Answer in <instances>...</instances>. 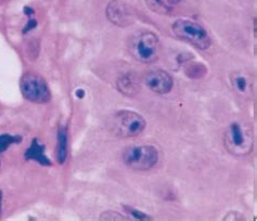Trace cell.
<instances>
[{
    "mask_svg": "<svg viewBox=\"0 0 257 221\" xmlns=\"http://www.w3.org/2000/svg\"><path fill=\"white\" fill-rule=\"evenodd\" d=\"M147 126L146 119L133 111H119L112 116L109 129L118 138H133L143 133Z\"/></svg>",
    "mask_w": 257,
    "mask_h": 221,
    "instance_id": "6da1fadb",
    "label": "cell"
},
{
    "mask_svg": "<svg viewBox=\"0 0 257 221\" xmlns=\"http://www.w3.org/2000/svg\"><path fill=\"white\" fill-rule=\"evenodd\" d=\"M128 50L136 61L145 64L153 63L160 55L159 37L152 32H141L131 39Z\"/></svg>",
    "mask_w": 257,
    "mask_h": 221,
    "instance_id": "7a4b0ae2",
    "label": "cell"
},
{
    "mask_svg": "<svg viewBox=\"0 0 257 221\" xmlns=\"http://www.w3.org/2000/svg\"><path fill=\"white\" fill-rule=\"evenodd\" d=\"M172 30L176 37L189 44H192L201 50H206L212 46V39L209 37L208 33L197 22L179 19L174 22Z\"/></svg>",
    "mask_w": 257,
    "mask_h": 221,
    "instance_id": "3957f363",
    "label": "cell"
},
{
    "mask_svg": "<svg viewBox=\"0 0 257 221\" xmlns=\"http://www.w3.org/2000/svg\"><path fill=\"white\" fill-rule=\"evenodd\" d=\"M123 160L127 167L134 170L146 171L158 164L159 152L153 145H132L124 151Z\"/></svg>",
    "mask_w": 257,
    "mask_h": 221,
    "instance_id": "277c9868",
    "label": "cell"
},
{
    "mask_svg": "<svg viewBox=\"0 0 257 221\" xmlns=\"http://www.w3.org/2000/svg\"><path fill=\"white\" fill-rule=\"evenodd\" d=\"M225 146L234 156L248 155L253 150V136L241 124L233 123L225 133Z\"/></svg>",
    "mask_w": 257,
    "mask_h": 221,
    "instance_id": "5b68a950",
    "label": "cell"
},
{
    "mask_svg": "<svg viewBox=\"0 0 257 221\" xmlns=\"http://www.w3.org/2000/svg\"><path fill=\"white\" fill-rule=\"evenodd\" d=\"M22 95L25 99L34 103H47L50 101L51 92L44 77L36 73H26L21 78Z\"/></svg>",
    "mask_w": 257,
    "mask_h": 221,
    "instance_id": "8992f818",
    "label": "cell"
},
{
    "mask_svg": "<svg viewBox=\"0 0 257 221\" xmlns=\"http://www.w3.org/2000/svg\"><path fill=\"white\" fill-rule=\"evenodd\" d=\"M106 17L109 21L118 26V28H127L135 22V13L130 6L120 0H112L106 7Z\"/></svg>",
    "mask_w": 257,
    "mask_h": 221,
    "instance_id": "52a82bcc",
    "label": "cell"
},
{
    "mask_svg": "<svg viewBox=\"0 0 257 221\" xmlns=\"http://www.w3.org/2000/svg\"><path fill=\"white\" fill-rule=\"evenodd\" d=\"M145 85L158 95H167L173 89L174 82L172 76L165 71H153L145 76Z\"/></svg>",
    "mask_w": 257,
    "mask_h": 221,
    "instance_id": "ba28073f",
    "label": "cell"
},
{
    "mask_svg": "<svg viewBox=\"0 0 257 221\" xmlns=\"http://www.w3.org/2000/svg\"><path fill=\"white\" fill-rule=\"evenodd\" d=\"M117 89L127 97L136 96L140 90V84L134 74H126L117 80Z\"/></svg>",
    "mask_w": 257,
    "mask_h": 221,
    "instance_id": "9c48e42d",
    "label": "cell"
},
{
    "mask_svg": "<svg viewBox=\"0 0 257 221\" xmlns=\"http://www.w3.org/2000/svg\"><path fill=\"white\" fill-rule=\"evenodd\" d=\"M25 159L28 160H35V162L39 163L43 166H50L51 162L50 159L47 157L45 154V145H42L37 139H34L32 141V144L25 152Z\"/></svg>",
    "mask_w": 257,
    "mask_h": 221,
    "instance_id": "30bf717a",
    "label": "cell"
},
{
    "mask_svg": "<svg viewBox=\"0 0 257 221\" xmlns=\"http://www.w3.org/2000/svg\"><path fill=\"white\" fill-rule=\"evenodd\" d=\"M182 0H147V5L152 11L166 15L173 10L174 6L180 4Z\"/></svg>",
    "mask_w": 257,
    "mask_h": 221,
    "instance_id": "8fae6325",
    "label": "cell"
},
{
    "mask_svg": "<svg viewBox=\"0 0 257 221\" xmlns=\"http://www.w3.org/2000/svg\"><path fill=\"white\" fill-rule=\"evenodd\" d=\"M67 157V132L64 128H61L58 133L57 145V159L59 164H64Z\"/></svg>",
    "mask_w": 257,
    "mask_h": 221,
    "instance_id": "7c38bea8",
    "label": "cell"
},
{
    "mask_svg": "<svg viewBox=\"0 0 257 221\" xmlns=\"http://www.w3.org/2000/svg\"><path fill=\"white\" fill-rule=\"evenodd\" d=\"M232 85L235 88V90L238 91L241 95H247V93L251 91V87H249V82L247 78L243 75L241 73H235L232 76Z\"/></svg>",
    "mask_w": 257,
    "mask_h": 221,
    "instance_id": "4fadbf2b",
    "label": "cell"
},
{
    "mask_svg": "<svg viewBox=\"0 0 257 221\" xmlns=\"http://www.w3.org/2000/svg\"><path fill=\"white\" fill-rule=\"evenodd\" d=\"M207 69L204 64L199 63V62H192L189 63L186 66L185 73L188 77L193 78V79H200L206 75Z\"/></svg>",
    "mask_w": 257,
    "mask_h": 221,
    "instance_id": "5bb4252c",
    "label": "cell"
},
{
    "mask_svg": "<svg viewBox=\"0 0 257 221\" xmlns=\"http://www.w3.org/2000/svg\"><path fill=\"white\" fill-rule=\"evenodd\" d=\"M21 142V137L11 136V135H2L0 136V154L4 153L8 147L13 144Z\"/></svg>",
    "mask_w": 257,
    "mask_h": 221,
    "instance_id": "9a60e30c",
    "label": "cell"
},
{
    "mask_svg": "<svg viewBox=\"0 0 257 221\" xmlns=\"http://www.w3.org/2000/svg\"><path fill=\"white\" fill-rule=\"evenodd\" d=\"M125 209L130 212V215H132V217H134L135 219H138V220H150L151 219L148 215H146L145 212L135 209V208H133V207H126Z\"/></svg>",
    "mask_w": 257,
    "mask_h": 221,
    "instance_id": "2e32d148",
    "label": "cell"
},
{
    "mask_svg": "<svg viewBox=\"0 0 257 221\" xmlns=\"http://www.w3.org/2000/svg\"><path fill=\"white\" fill-rule=\"evenodd\" d=\"M100 219H104V220H127V218H124L123 215L116 212V211H106L101 215Z\"/></svg>",
    "mask_w": 257,
    "mask_h": 221,
    "instance_id": "e0dca14e",
    "label": "cell"
},
{
    "mask_svg": "<svg viewBox=\"0 0 257 221\" xmlns=\"http://www.w3.org/2000/svg\"><path fill=\"white\" fill-rule=\"evenodd\" d=\"M36 25H37V21H36V20L30 19V20H29V22H28V24L25 25V28H24V30H23V33H29L30 31H32V30L35 29V28H36Z\"/></svg>",
    "mask_w": 257,
    "mask_h": 221,
    "instance_id": "ac0fdd59",
    "label": "cell"
},
{
    "mask_svg": "<svg viewBox=\"0 0 257 221\" xmlns=\"http://www.w3.org/2000/svg\"><path fill=\"white\" fill-rule=\"evenodd\" d=\"M24 13H25L26 16L31 17L33 13H34V10L32 8H30V7H25V8H24Z\"/></svg>",
    "mask_w": 257,
    "mask_h": 221,
    "instance_id": "d6986e66",
    "label": "cell"
},
{
    "mask_svg": "<svg viewBox=\"0 0 257 221\" xmlns=\"http://www.w3.org/2000/svg\"><path fill=\"white\" fill-rule=\"evenodd\" d=\"M2 203H3V192L0 190V209H2Z\"/></svg>",
    "mask_w": 257,
    "mask_h": 221,
    "instance_id": "ffe728a7",
    "label": "cell"
}]
</instances>
